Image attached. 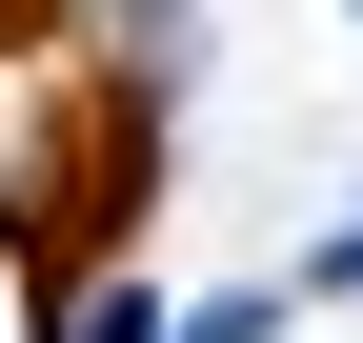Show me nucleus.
Returning a JSON list of instances; mask_svg holds the SVG:
<instances>
[{
	"mask_svg": "<svg viewBox=\"0 0 363 343\" xmlns=\"http://www.w3.org/2000/svg\"><path fill=\"white\" fill-rule=\"evenodd\" d=\"M142 182H162V101H142V81H121V61L40 81L21 162H0V263H21V303H81L101 242L142 223Z\"/></svg>",
	"mask_w": 363,
	"mask_h": 343,
	"instance_id": "obj_1",
	"label": "nucleus"
},
{
	"mask_svg": "<svg viewBox=\"0 0 363 343\" xmlns=\"http://www.w3.org/2000/svg\"><path fill=\"white\" fill-rule=\"evenodd\" d=\"M21 40H61V0H0V61H21Z\"/></svg>",
	"mask_w": 363,
	"mask_h": 343,
	"instance_id": "obj_2",
	"label": "nucleus"
}]
</instances>
